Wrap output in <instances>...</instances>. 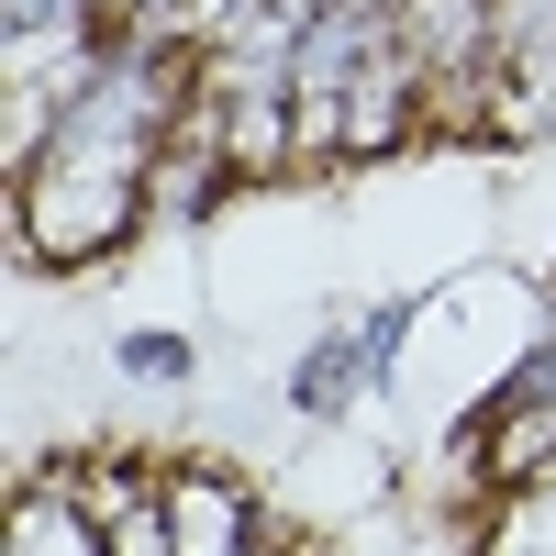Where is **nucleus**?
Here are the masks:
<instances>
[{
  "instance_id": "nucleus-2",
  "label": "nucleus",
  "mask_w": 556,
  "mask_h": 556,
  "mask_svg": "<svg viewBox=\"0 0 556 556\" xmlns=\"http://www.w3.org/2000/svg\"><path fill=\"white\" fill-rule=\"evenodd\" d=\"M123 367H146V379H178V367H190V345H167V334H146V345H123Z\"/></svg>"
},
{
  "instance_id": "nucleus-1",
  "label": "nucleus",
  "mask_w": 556,
  "mask_h": 556,
  "mask_svg": "<svg viewBox=\"0 0 556 556\" xmlns=\"http://www.w3.org/2000/svg\"><path fill=\"white\" fill-rule=\"evenodd\" d=\"M89 523H78V501H23V556H78Z\"/></svg>"
}]
</instances>
